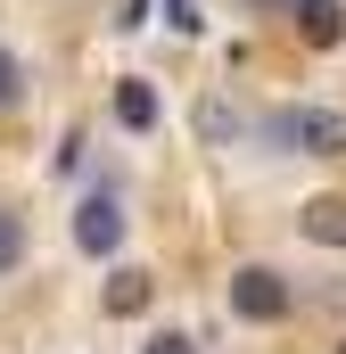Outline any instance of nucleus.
<instances>
[{
  "mask_svg": "<svg viewBox=\"0 0 346 354\" xmlns=\"http://www.w3.org/2000/svg\"><path fill=\"white\" fill-rule=\"evenodd\" d=\"M140 354H198V346H190L181 330H157V338H149V346H140Z\"/></svg>",
  "mask_w": 346,
  "mask_h": 354,
  "instance_id": "obj_10",
  "label": "nucleus"
},
{
  "mask_svg": "<svg viewBox=\"0 0 346 354\" xmlns=\"http://www.w3.org/2000/svg\"><path fill=\"white\" fill-rule=\"evenodd\" d=\"M75 248H83V256H116V248H124V206H116L107 189H91L83 206H75Z\"/></svg>",
  "mask_w": 346,
  "mask_h": 354,
  "instance_id": "obj_3",
  "label": "nucleus"
},
{
  "mask_svg": "<svg viewBox=\"0 0 346 354\" xmlns=\"http://www.w3.org/2000/svg\"><path fill=\"white\" fill-rule=\"evenodd\" d=\"M149 297H157V288H149V272H140V264H124L116 280H107V313H116V322L149 313Z\"/></svg>",
  "mask_w": 346,
  "mask_h": 354,
  "instance_id": "obj_6",
  "label": "nucleus"
},
{
  "mask_svg": "<svg viewBox=\"0 0 346 354\" xmlns=\"http://www.w3.org/2000/svg\"><path fill=\"white\" fill-rule=\"evenodd\" d=\"M17 83H25V75H17V58L0 50V107H17Z\"/></svg>",
  "mask_w": 346,
  "mask_h": 354,
  "instance_id": "obj_11",
  "label": "nucleus"
},
{
  "mask_svg": "<svg viewBox=\"0 0 346 354\" xmlns=\"http://www.w3.org/2000/svg\"><path fill=\"white\" fill-rule=\"evenodd\" d=\"M223 305H231L239 322H256V330H272V322H289L297 288H289V280H280L272 264H239L231 280H223Z\"/></svg>",
  "mask_w": 346,
  "mask_h": 354,
  "instance_id": "obj_1",
  "label": "nucleus"
},
{
  "mask_svg": "<svg viewBox=\"0 0 346 354\" xmlns=\"http://www.w3.org/2000/svg\"><path fill=\"white\" fill-rule=\"evenodd\" d=\"M256 8H297V0H256Z\"/></svg>",
  "mask_w": 346,
  "mask_h": 354,
  "instance_id": "obj_12",
  "label": "nucleus"
},
{
  "mask_svg": "<svg viewBox=\"0 0 346 354\" xmlns=\"http://www.w3.org/2000/svg\"><path fill=\"white\" fill-rule=\"evenodd\" d=\"M116 124L124 132H157V91L149 83H116Z\"/></svg>",
  "mask_w": 346,
  "mask_h": 354,
  "instance_id": "obj_7",
  "label": "nucleus"
},
{
  "mask_svg": "<svg viewBox=\"0 0 346 354\" xmlns=\"http://www.w3.org/2000/svg\"><path fill=\"white\" fill-rule=\"evenodd\" d=\"M165 25L173 33H198V0H165Z\"/></svg>",
  "mask_w": 346,
  "mask_h": 354,
  "instance_id": "obj_9",
  "label": "nucleus"
},
{
  "mask_svg": "<svg viewBox=\"0 0 346 354\" xmlns=\"http://www.w3.org/2000/svg\"><path fill=\"white\" fill-rule=\"evenodd\" d=\"M289 25H297L313 50H338V41H346V8H338V0H297Z\"/></svg>",
  "mask_w": 346,
  "mask_h": 354,
  "instance_id": "obj_5",
  "label": "nucleus"
},
{
  "mask_svg": "<svg viewBox=\"0 0 346 354\" xmlns=\"http://www.w3.org/2000/svg\"><path fill=\"white\" fill-rule=\"evenodd\" d=\"M272 140H289L297 157H346V115L338 107H280Z\"/></svg>",
  "mask_w": 346,
  "mask_h": 354,
  "instance_id": "obj_2",
  "label": "nucleus"
},
{
  "mask_svg": "<svg viewBox=\"0 0 346 354\" xmlns=\"http://www.w3.org/2000/svg\"><path fill=\"white\" fill-rule=\"evenodd\" d=\"M17 256H25V223L0 214V272H17Z\"/></svg>",
  "mask_w": 346,
  "mask_h": 354,
  "instance_id": "obj_8",
  "label": "nucleus"
},
{
  "mask_svg": "<svg viewBox=\"0 0 346 354\" xmlns=\"http://www.w3.org/2000/svg\"><path fill=\"white\" fill-rule=\"evenodd\" d=\"M297 231H305L313 248H346V198H338V189L305 198V206H297Z\"/></svg>",
  "mask_w": 346,
  "mask_h": 354,
  "instance_id": "obj_4",
  "label": "nucleus"
}]
</instances>
